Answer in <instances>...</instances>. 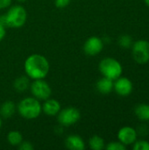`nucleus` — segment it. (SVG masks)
<instances>
[{"mask_svg": "<svg viewBox=\"0 0 149 150\" xmlns=\"http://www.w3.org/2000/svg\"><path fill=\"white\" fill-rule=\"evenodd\" d=\"M49 62L41 54H33L28 56L25 62V71L26 76L33 80L44 79L49 71Z\"/></svg>", "mask_w": 149, "mask_h": 150, "instance_id": "f257e3e1", "label": "nucleus"}, {"mask_svg": "<svg viewBox=\"0 0 149 150\" xmlns=\"http://www.w3.org/2000/svg\"><path fill=\"white\" fill-rule=\"evenodd\" d=\"M26 17V11L23 6L14 5L5 14L0 16V23L4 26L18 28L25 25Z\"/></svg>", "mask_w": 149, "mask_h": 150, "instance_id": "f03ea898", "label": "nucleus"}, {"mask_svg": "<svg viewBox=\"0 0 149 150\" xmlns=\"http://www.w3.org/2000/svg\"><path fill=\"white\" fill-rule=\"evenodd\" d=\"M41 111V105L40 101L34 97L22 99L18 105V112L19 115L27 120H33L38 118Z\"/></svg>", "mask_w": 149, "mask_h": 150, "instance_id": "7ed1b4c3", "label": "nucleus"}, {"mask_svg": "<svg viewBox=\"0 0 149 150\" xmlns=\"http://www.w3.org/2000/svg\"><path fill=\"white\" fill-rule=\"evenodd\" d=\"M99 71L103 76L110 78L112 80H116L123 72L122 65L119 61L114 58L107 57L103 59L99 63Z\"/></svg>", "mask_w": 149, "mask_h": 150, "instance_id": "20e7f679", "label": "nucleus"}, {"mask_svg": "<svg viewBox=\"0 0 149 150\" xmlns=\"http://www.w3.org/2000/svg\"><path fill=\"white\" fill-rule=\"evenodd\" d=\"M133 57L139 64H145L149 61V42L140 40L133 45Z\"/></svg>", "mask_w": 149, "mask_h": 150, "instance_id": "39448f33", "label": "nucleus"}, {"mask_svg": "<svg viewBox=\"0 0 149 150\" xmlns=\"http://www.w3.org/2000/svg\"><path fill=\"white\" fill-rule=\"evenodd\" d=\"M31 92L38 100H46L51 96V88L43 79H36L31 84Z\"/></svg>", "mask_w": 149, "mask_h": 150, "instance_id": "423d86ee", "label": "nucleus"}, {"mask_svg": "<svg viewBox=\"0 0 149 150\" xmlns=\"http://www.w3.org/2000/svg\"><path fill=\"white\" fill-rule=\"evenodd\" d=\"M58 121L61 126L69 127L76 124L80 120V112L75 107H66L59 112Z\"/></svg>", "mask_w": 149, "mask_h": 150, "instance_id": "0eeeda50", "label": "nucleus"}, {"mask_svg": "<svg viewBox=\"0 0 149 150\" xmlns=\"http://www.w3.org/2000/svg\"><path fill=\"white\" fill-rule=\"evenodd\" d=\"M103 47V40L97 36H91L85 41L83 45V51L88 55H97L102 51Z\"/></svg>", "mask_w": 149, "mask_h": 150, "instance_id": "6e6552de", "label": "nucleus"}, {"mask_svg": "<svg viewBox=\"0 0 149 150\" xmlns=\"http://www.w3.org/2000/svg\"><path fill=\"white\" fill-rule=\"evenodd\" d=\"M133 83L127 77L119 76L116 79V81L113 83V89L119 96L122 97L129 96L133 91Z\"/></svg>", "mask_w": 149, "mask_h": 150, "instance_id": "1a4fd4ad", "label": "nucleus"}, {"mask_svg": "<svg viewBox=\"0 0 149 150\" xmlns=\"http://www.w3.org/2000/svg\"><path fill=\"white\" fill-rule=\"evenodd\" d=\"M118 139L125 146L133 144L137 140V132L133 127H124L119 130Z\"/></svg>", "mask_w": 149, "mask_h": 150, "instance_id": "9d476101", "label": "nucleus"}, {"mask_svg": "<svg viewBox=\"0 0 149 150\" xmlns=\"http://www.w3.org/2000/svg\"><path fill=\"white\" fill-rule=\"evenodd\" d=\"M43 112L48 116H55L61 111V105L60 103L52 98H47L45 100L43 105H41Z\"/></svg>", "mask_w": 149, "mask_h": 150, "instance_id": "9b49d317", "label": "nucleus"}, {"mask_svg": "<svg viewBox=\"0 0 149 150\" xmlns=\"http://www.w3.org/2000/svg\"><path fill=\"white\" fill-rule=\"evenodd\" d=\"M66 147L68 149L72 150H83L85 149V144L83 140L76 134L69 135L65 141Z\"/></svg>", "mask_w": 149, "mask_h": 150, "instance_id": "f8f14e48", "label": "nucleus"}, {"mask_svg": "<svg viewBox=\"0 0 149 150\" xmlns=\"http://www.w3.org/2000/svg\"><path fill=\"white\" fill-rule=\"evenodd\" d=\"M113 83H114L113 80L103 76L101 79H99L97 82L96 88H97L98 92H100L101 94L106 95V94H109L110 92L112 91V90H113Z\"/></svg>", "mask_w": 149, "mask_h": 150, "instance_id": "ddd939ff", "label": "nucleus"}, {"mask_svg": "<svg viewBox=\"0 0 149 150\" xmlns=\"http://www.w3.org/2000/svg\"><path fill=\"white\" fill-rule=\"evenodd\" d=\"M16 111V105L12 101H5L0 106V115L3 118H11Z\"/></svg>", "mask_w": 149, "mask_h": 150, "instance_id": "4468645a", "label": "nucleus"}, {"mask_svg": "<svg viewBox=\"0 0 149 150\" xmlns=\"http://www.w3.org/2000/svg\"><path fill=\"white\" fill-rule=\"evenodd\" d=\"M135 115L141 120H149V105L141 104L135 107Z\"/></svg>", "mask_w": 149, "mask_h": 150, "instance_id": "2eb2a0df", "label": "nucleus"}, {"mask_svg": "<svg viewBox=\"0 0 149 150\" xmlns=\"http://www.w3.org/2000/svg\"><path fill=\"white\" fill-rule=\"evenodd\" d=\"M29 84H30V81L27 76H20L15 80L14 89L18 92H23L28 89Z\"/></svg>", "mask_w": 149, "mask_h": 150, "instance_id": "dca6fc26", "label": "nucleus"}, {"mask_svg": "<svg viewBox=\"0 0 149 150\" xmlns=\"http://www.w3.org/2000/svg\"><path fill=\"white\" fill-rule=\"evenodd\" d=\"M7 141L11 146H18L23 142V136L18 131H11L7 135Z\"/></svg>", "mask_w": 149, "mask_h": 150, "instance_id": "f3484780", "label": "nucleus"}, {"mask_svg": "<svg viewBox=\"0 0 149 150\" xmlns=\"http://www.w3.org/2000/svg\"><path fill=\"white\" fill-rule=\"evenodd\" d=\"M90 148L93 150H101L105 148V141L98 135L92 136L89 141Z\"/></svg>", "mask_w": 149, "mask_h": 150, "instance_id": "a211bd4d", "label": "nucleus"}, {"mask_svg": "<svg viewBox=\"0 0 149 150\" xmlns=\"http://www.w3.org/2000/svg\"><path fill=\"white\" fill-rule=\"evenodd\" d=\"M105 148H106V149L108 150H126V146H125L123 143H121V142L119 141V142H110Z\"/></svg>", "mask_w": 149, "mask_h": 150, "instance_id": "6ab92c4d", "label": "nucleus"}, {"mask_svg": "<svg viewBox=\"0 0 149 150\" xmlns=\"http://www.w3.org/2000/svg\"><path fill=\"white\" fill-rule=\"evenodd\" d=\"M119 43L122 47H130L132 46V38L129 35H123L119 38Z\"/></svg>", "mask_w": 149, "mask_h": 150, "instance_id": "aec40b11", "label": "nucleus"}, {"mask_svg": "<svg viewBox=\"0 0 149 150\" xmlns=\"http://www.w3.org/2000/svg\"><path fill=\"white\" fill-rule=\"evenodd\" d=\"M133 150H149V142L147 141H138L134 142Z\"/></svg>", "mask_w": 149, "mask_h": 150, "instance_id": "412c9836", "label": "nucleus"}, {"mask_svg": "<svg viewBox=\"0 0 149 150\" xmlns=\"http://www.w3.org/2000/svg\"><path fill=\"white\" fill-rule=\"evenodd\" d=\"M71 0H55L54 1V4L56 7L58 8H64L67 5L69 4Z\"/></svg>", "mask_w": 149, "mask_h": 150, "instance_id": "4be33fe9", "label": "nucleus"}, {"mask_svg": "<svg viewBox=\"0 0 149 150\" xmlns=\"http://www.w3.org/2000/svg\"><path fill=\"white\" fill-rule=\"evenodd\" d=\"M18 148L20 150H32L33 149V147L32 145L28 142H22L19 145H18Z\"/></svg>", "mask_w": 149, "mask_h": 150, "instance_id": "5701e85b", "label": "nucleus"}, {"mask_svg": "<svg viewBox=\"0 0 149 150\" xmlns=\"http://www.w3.org/2000/svg\"><path fill=\"white\" fill-rule=\"evenodd\" d=\"M11 4V0H0V9H5Z\"/></svg>", "mask_w": 149, "mask_h": 150, "instance_id": "b1692460", "label": "nucleus"}, {"mask_svg": "<svg viewBox=\"0 0 149 150\" xmlns=\"http://www.w3.org/2000/svg\"><path fill=\"white\" fill-rule=\"evenodd\" d=\"M4 36H5V26L2 23H0V41L4 38Z\"/></svg>", "mask_w": 149, "mask_h": 150, "instance_id": "393cba45", "label": "nucleus"}, {"mask_svg": "<svg viewBox=\"0 0 149 150\" xmlns=\"http://www.w3.org/2000/svg\"><path fill=\"white\" fill-rule=\"evenodd\" d=\"M144 2H145V4L149 7V0H144Z\"/></svg>", "mask_w": 149, "mask_h": 150, "instance_id": "a878e982", "label": "nucleus"}, {"mask_svg": "<svg viewBox=\"0 0 149 150\" xmlns=\"http://www.w3.org/2000/svg\"><path fill=\"white\" fill-rule=\"evenodd\" d=\"M1 127H2V120H1V118H0V128H1Z\"/></svg>", "mask_w": 149, "mask_h": 150, "instance_id": "bb28decb", "label": "nucleus"}, {"mask_svg": "<svg viewBox=\"0 0 149 150\" xmlns=\"http://www.w3.org/2000/svg\"><path fill=\"white\" fill-rule=\"evenodd\" d=\"M18 2H25V0H18Z\"/></svg>", "mask_w": 149, "mask_h": 150, "instance_id": "cd10ccee", "label": "nucleus"}]
</instances>
